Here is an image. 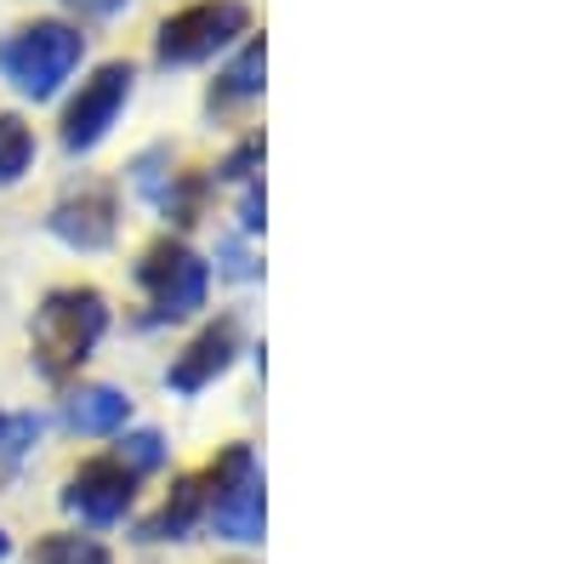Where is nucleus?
<instances>
[{
	"label": "nucleus",
	"mask_w": 569,
	"mask_h": 564,
	"mask_svg": "<svg viewBox=\"0 0 569 564\" xmlns=\"http://www.w3.org/2000/svg\"><path fill=\"white\" fill-rule=\"evenodd\" d=\"M109 332V297L98 286H58L46 291V303L34 308L29 325V348H34V370L46 383H69V376L91 359V348Z\"/></svg>",
	"instance_id": "nucleus-1"
},
{
	"label": "nucleus",
	"mask_w": 569,
	"mask_h": 564,
	"mask_svg": "<svg viewBox=\"0 0 569 564\" xmlns=\"http://www.w3.org/2000/svg\"><path fill=\"white\" fill-rule=\"evenodd\" d=\"M80 58H86V34L74 23H58V18L18 23L0 40V75H7V86L29 103L58 98L63 80L80 69Z\"/></svg>",
	"instance_id": "nucleus-2"
},
{
	"label": "nucleus",
	"mask_w": 569,
	"mask_h": 564,
	"mask_svg": "<svg viewBox=\"0 0 569 564\" xmlns=\"http://www.w3.org/2000/svg\"><path fill=\"white\" fill-rule=\"evenodd\" d=\"M200 491H206V520L217 525V536L240 547L268 536V491H262V462L251 445H228L206 467Z\"/></svg>",
	"instance_id": "nucleus-3"
},
{
	"label": "nucleus",
	"mask_w": 569,
	"mask_h": 564,
	"mask_svg": "<svg viewBox=\"0 0 569 564\" xmlns=\"http://www.w3.org/2000/svg\"><path fill=\"white\" fill-rule=\"evenodd\" d=\"M251 34V7L246 0H194L160 23L154 34V63L160 69H188V63H206L217 52H228L233 40Z\"/></svg>",
	"instance_id": "nucleus-4"
},
{
	"label": "nucleus",
	"mask_w": 569,
	"mask_h": 564,
	"mask_svg": "<svg viewBox=\"0 0 569 564\" xmlns=\"http://www.w3.org/2000/svg\"><path fill=\"white\" fill-rule=\"evenodd\" d=\"M137 286H142V297H149V325L188 319L211 297V263L182 240H154L137 263Z\"/></svg>",
	"instance_id": "nucleus-5"
},
{
	"label": "nucleus",
	"mask_w": 569,
	"mask_h": 564,
	"mask_svg": "<svg viewBox=\"0 0 569 564\" xmlns=\"http://www.w3.org/2000/svg\"><path fill=\"white\" fill-rule=\"evenodd\" d=\"M131 80H137L131 63H103L91 80H80V91L63 109V149L69 155H91L114 131L120 109L131 103Z\"/></svg>",
	"instance_id": "nucleus-6"
},
{
	"label": "nucleus",
	"mask_w": 569,
	"mask_h": 564,
	"mask_svg": "<svg viewBox=\"0 0 569 564\" xmlns=\"http://www.w3.org/2000/svg\"><path fill=\"white\" fill-rule=\"evenodd\" d=\"M137 502V474L120 462V456H91L80 462L69 485H63V507L86 525H120Z\"/></svg>",
	"instance_id": "nucleus-7"
},
{
	"label": "nucleus",
	"mask_w": 569,
	"mask_h": 564,
	"mask_svg": "<svg viewBox=\"0 0 569 564\" xmlns=\"http://www.w3.org/2000/svg\"><path fill=\"white\" fill-rule=\"evenodd\" d=\"M240 354H246V325H240V314H222V319H211L206 332L171 359L166 388L171 394H200V388L217 383V376H228Z\"/></svg>",
	"instance_id": "nucleus-8"
},
{
	"label": "nucleus",
	"mask_w": 569,
	"mask_h": 564,
	"mask_svg": "<svg viewBox=\"0 0 569 564\" xmlns=\"http://www.w3.org/2000/svg\"><path fill=\"white\" fill-rule=\"evenodd\" d=\"M46 228H52L63 246H74V251L114 246V234H120V200H114V188L91 182V188H80V195L58 200L52 217H46Z\"/></svg>",
	"instance_id": "nucleus-9"
},
{
	"label": "nucleus",
	"mask_w": 569,
	"mask_h": 564,
	"mask_svg": "<svg viewBox=\"0 0 569 564\" xmlns=\"http://www.w3.org/2000/svg\"><path fill=\"white\" fill-rule=\"evenodd\" d=\"M262 86H268V40H262V34H246V46H240V52L222 63V75L211 80L206 109L222 115V109H233V103H251V98H262Z\"/></svg>",
	"instance_id": "nucleus-10"
},
{
	"label": "nucleus",
	"mask_w": 569,
	"mask_h": 564,
	"mask_svg": "<svg viewBox=\"0 0 569 564\" xmlns=\"http://www.w3.org/2000/svg\"><path fill=\"white\" fill-rule=\"evenodd\" d=\"M63 422L74 434H91V439H103V434H120L126 422H131V394L109 388V383H91V388H74L63 399Z\"/></svg>",
	"instance_id": "nucleus-11"
},
{
	"label": "nucleus",
	"mask_w": 569,
	"mask_h": 564,
	"mask_svg": "<svg viewBox=\"0 0 569 564\" xmlns=\"http://www.w3.org/2000/svg\"><path fill=\"white\" fill-rule=\"evenodd\" d=\"M200 520H206V491H200V479L177 474L171 491H166V502L154 507V520L137 525V536H142V542H188V531H194Z\"/></svg>",
	"instance_id": "nucleus-12"
},
{
	"label": "nucleus",
	"mask_w": 569,
	"mask_h": 564,
	"mask_svg": "<svg viewBox=\"0 0 569 564\" xmlns=\"http://www.w3.org/2000/svg\"><path fill=\"white\" fill-rule=\"evenodd\" d=\"M40 434H46V422L34 410H0V491L23 474V462L34 456Z\"/></svg>",
	"instance_id": "nucleus-13"
},
{
	"label": "nucleus",
	"mask_w": 569,
	"mask_h": 564,
	"mask_svg": "<svg viewBox=\"0 0 569 564\" xmlns=\"http://www.w3.org/2000/svg\"><path fill=\"white\" fill-rule=\"evenodd\" d=\"M34 166V131L23 115H0V188H12Z\"/></svg>",
	"instance_id": "nucleus-14"
},
{
	"label": "nucleus",
	"mask_w": 569,
	"mask_h": 564,
	"mask_svg": "<svg viewBox=\"0 0 569 564\" xmlns=\"http://www.w3.org/2000/svg\"><path fill=\"white\" fill-rule=\"evenodd\" d=\"M160 211H166V222H177V228H188V222H200V206H206V177H177L171 171V182L160 188V200H154Z\"/></svg>",
	"instance_id": "nucleus-15"
},
{
	"label": "nucleus",
	"mask_w": 569,
	"mask_h": 564,
	"mask_svg": "<svg viewBox=\"0 0 569 564\" xmlns=\"http://www.w3.org/2000/svg\"><path fill=\"white\" fill-rule=\"evenodd\" d=\"M29 564H114V558L98 536H46L29 553Z\"/></svg>",
	"instance_id": "nucleus-16"
},
{
	"label": "nucleus",
	"mask_w": 569,
	"mask_h": 564,
	"mask_svg": "<svg viewBox=\"0 0 569 564\" xmlns=\"http://www.w3.org/2000/svg\"><path fill=\"white\" fill-rule=\"evenodd\" d=\"M126 467H131V474L142 479V474H154V467L166 462V439L154 434V428H137V434H126L120 439V451H114Z\"/></svg>",
	"instance_id": "nucleus-17"
},
{
	"label": "nucleus",
	"mask_w": 569,
	"mask_h": 564,
	"mask_svg": "<svg viewBox=\"0 0 569 564\" xmlns=\"http://www.w3.org/2000/svg\"><path fill=\"white\" fill-rule=\"evenodd\" d=\"M257 171H262V131H251L246 144L217 166V182H251Z\"/></svg>",
	"instance_id": "nucleus-18"
},
{
	"label": "nucleus",
	"mask_w": 569,
	"mask_h": 564,
	"mask_svg": "<svg viewBox=\"0 0 569 564\" xmlns=\"http://www.w3.org/2000/svg\"><path fill=\"white\" fill-rule=\"evenodd\" d=\"M262 222H268V195H262V177H251L240 188V228L246 234H262Z\"/></svg>",
	"instance_id": "nucleus-19"
},
{
	"label": "nucleus",
	"mask_w": 569,
	"mask_h": 564,
	"mask_svg": "<svg viewBox=\"0 0 569 564\" xmlns=\"http://www.w3.org/2000/svg\"><path fill=\"white\" fill-rule=\"evenodd\" d=\"M222 274H228V279H257V274H262V263H257L240 240H222Z\"/></svg>",
	"instance_id": "nucleus-20"
},
{
	"label": "nucleus",
	"mask_w": 569,
	"mask_h": 564,
	"mask_svg": "<svg viewBox=\"0 0 569 564\" xmlns=\"http://www.w3.org/2000/svg\"><path fill=\"white\" fill-rule=\"evenodd\" d=\"M58 7H69V12H80L91 23H109V18H120L131 7V0H58Z\"/></svg>",
	"instance_id": "nucleus-21"
},
{
	"label": "nucleus",
	"mask_w": 569,
	"mask_h": 564,
	"mask_svg": "<svg viewBox=\"0 0 569 564\" xmlns=\"http://www.w3.org/2000/svg\"><path fill=\"white\" fill-rule=\"evenodd\" d=\"M7 558H12V536H7V531H0V564H7Z\"/></svg>",
	"instance_id": "nucleus-22"
}]
</instances>
